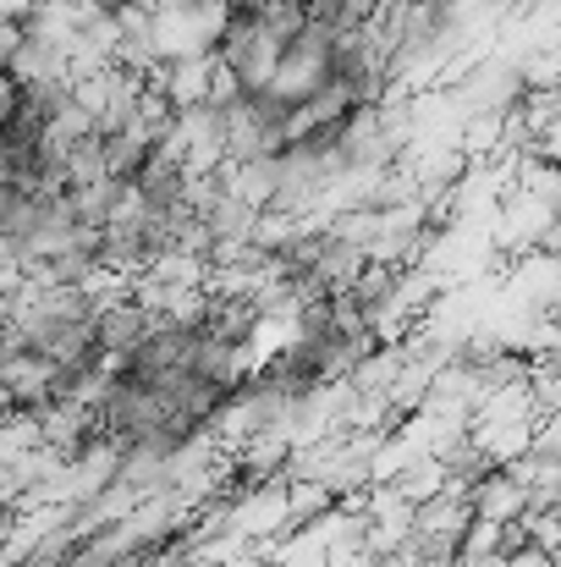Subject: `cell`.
<instances>
[{
	"instance_id": "cell-1",
	"label": "cell",
	"mask_w": 561,
	"mask_h": 567,
	"mask_svg": "<svg viewBox=\"0 0 561 567\" xmlns=\"http://www.w3.org/2000/svg\"><path fill=\"white\" fill-rule=\"evenodd\" d=\"M468 507H474V518L512 524V518H523V513H529V491H523L507 468H490V474L468 491Z\"/></svg>"
}]
</instances>
